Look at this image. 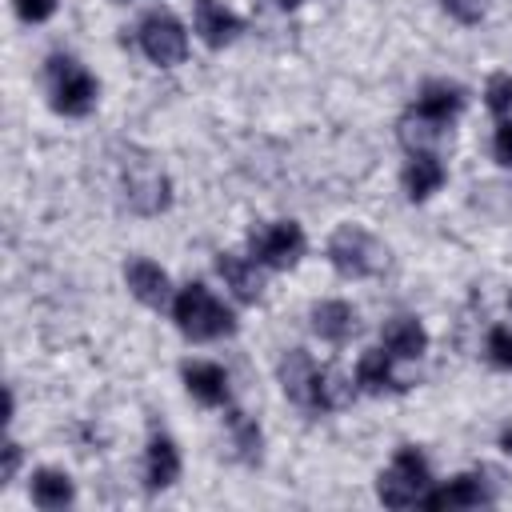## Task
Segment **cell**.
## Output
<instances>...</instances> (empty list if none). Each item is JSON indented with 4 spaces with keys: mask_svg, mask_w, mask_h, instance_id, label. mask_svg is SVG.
Wrapping results in <instances>:
<instances>
[{
    "mask_svg": "<svg viewBox=\"0 0 512 512\" xmlns=\"http://www.w3.org/2000/svg\"><path fill=\"white\" fill-rule=\"evenodd\" d=\"M172 320L188 340H216V336H228L236 328V316L204 284L180 288V296L172 304Z\"/></svg>",
    "mask_w": 512,
    "mask_h": 512,
    "instance_id": "cell-1",
    "label": "cell"
},
{
    "mask_svg": "<svg viewBox=\"0 0 512 512\" xmlns=\"http://www.w3.org/2000/svg\"><path fill=\"white\" fill-rule=\"evenodd\" d=\"M428 480H432V476H428V460H424V452H420V448H400L396 460L380 472V480H376V496H380L388 508H408V504L424 500Z\"/></svg>",
    "mask_w": 512,
    "mask_h": 512,
    "instance_id": "cell-2",
    "label": "cell"
},
{
    "mask_svg": "<svg viewBox=\"0 0 512 512\" xmlns=\"http://www.w3.org/2000/svg\"><path fill=\"white\" fill-rule=\"evenodd\" d=\"M328 260H332V268H336L340 276L360 280V276H376V272L388 264V252H384L364 228L340 224V228L332 232V240H328Z\"/></svg>",
    "mask_w": 512,
    "mask_h": 512,
    "instance_id": "cell-3",
    "label": "cell"
},
{
    "mask_svg": "<svg viewBox=\"0 0 512 512\" xmlns=\"http://www.w3.org/2000/svg\"><path fill=\"white\" fill-rule=\"evenodd\" d=\"M48 84H52V108L56 112H64V116L92 112V104H96V80L72 56H52L48 60Z\"/></svg>",
    "mask_w": 512,
    "mask_h": 512,
    "instance_id": "cell-4",
    "label": "cell"
},
{
    "mask_svg": "<svg viewBox=\"0 0 512 512\" xmlns=\"http://www.w3.org/2000/svg\"><path fill=\"white\" fill-rule=\"evenodd\" d=\"M248 248L256 256V264L268 268H292L304 256V232L296 220H276V224H260L248 232Z\"/></svg>",
    "mask_w": 512,
    "mask_h": 512,
    "instance_id": "cell-5",
    "label": "cell"
},
{
    "mask_svg": "<svg viewBox=\"0 0 512 512\" xmlns=\"http://www.w3.org/2000/svg\"><path fill=\"white\" fill-rule=\"evenodd\" d=\"M140 48L152 64L172 68L188 56V32L172 12H148L140 20Z\"/></svg>",
    "mask_w": 512,
    "mask_h": 512,
    "instance_id": "cell-6",
    "label": "cell"
},
{
    "mask_svg": "<svg viewBox=\"0 0 512 512\" xmlns=\"http://www.w3.org/2000/svg\"><path fill=\"white\" fill-rule=\"evenodd\" d=\"M496 492L488 488V480L480 472H464V476H452L448 484H440L436 492H424V508H480V504H492Z\"/></svg>",
    "mask_w": 512,
    "mask_h": 512,
    "instance_id": "cell-7",
    "label": "cell"
},
{
    "mask_svg": "<svg viewBox=\"0 0 512 512\" xmlns=\"http://www.w3.org/2000/svg\"><path fill=\"white\" fill-rule=\"evenodd\" d=\"M124 196L140 216H156L168 208V176L156 172L152 164H136L124 176Z\"/></svg>",
    "mask_w": 512,
    "mask_h": 512,
    "instance_id": "cell-8",
    "label": "cell"
},
{
    "mask_svg": "<svg viewBox=\"0 0 512 512\" xmlns=\"http://www.w3.org/2000/svg\"><path fill=\"white\" fill-rule=\"evenodd\" d=\"M240 28H244L240 16L228 12L220 0H196V32L208 48H224L228 40H236Z\"/></svg>",
    "mask_w": 512,
    "mask_h": 512,
    "instance_id": "cell-9",
    "label": "cell"
},
{
    "mask_svg": "<svg viewBox=\"0 0 512 512\" xmlns=\"http://www.w3.org/2000/svg\"><path fill=\"white\" fill-rule=\"evenodd\" d=\"M124 280H128V292L148 308H160L168 300V276L152 260H128L124 264Z\"/></svg>",
    "mask_w": 512,
    "mask_h": 512,
    "instance_id": "cell-10",
    "label": "cell"
},
{
    "mask_svg": "<svg viewBox=\"0 0 512 512\" xmlns=\"http://www.w3.org/2000/svg\"><path fill=\"white\" fill-rule=\"evenodd\" d=\"M464 108V92L456 88V84H448V80H432V84H424V92L416 96V116H424V120H432V124H448L456 112Z\"/></svg>",
    "mask_w": 512,
    "mask_h": 512,
    "instance_id": "cell-11",
    "label": "cell"
},
{
    "mask_svg": "<svg viewBox=\"0 0 512 512\" xmlns=\"http://www.w3.org/2000/svg\"><path fill=\"white\" fill-rule=\"evenodd\" d=\"M216 272H220L224 284L236 292V300H244V304L260 300L264 280H260V272H256V260H244V256H236V252H220V256H216Z\"/></svg>",
    "mask_w": 512,
    "mask_h": 512,
    "instance_id": "cell-12",
    "label": "cell"
},
{
    "mask_svg": "<svg viewBox=\"0 0 512 512\" xmlns=\"http://www.w3.org/2000/svg\"><path fill=\"white\" fill-rule=\"evenodd\" d=\"M184 384H188V392H192L200 404H208V408H216V404L228 400V372H224L220 364H208V360L184 364Z\"/></svg>",
    "mask_w": 512,
    "mask_h": 512,
    "instance_id": "cell-13",
    "label": "cell"
},
{
    "mask_svg": "<svg viewBox=\"0 0 512 512\" xmlns=\"http://www.w3.org/2000/svg\"><path fill=\"white\" fill-rule=\"evenodd\" d=\"M424 348H428V332L420 320L396 316L384 324V352H392L396 360H416V356H424Z\"/></svg>",
    "mask_w": 512,
    "mask_h": 512,
    "instance_id": "cell-14",
    "label": "cell"
},
{
    "mask_svg": "<svg viewBox=\"0 0 512 512\" xmlns=\"http://www.w3.org/2000/svg\"><path fill=\"white\" fill-rule=\"evenodd\" d=\"M440 184H444V164L436 160V152H412V160L404 168V192H408V200H428Z\"/></svg>",
    "mask_w": 512,
    "mask_h": 512,
    "instance_id": "cell-15",
    "label": "cell"
},
{
    "mask_svg": "<svg viewBox=\"0 0 512 512\" xmlns=\"http://www.w3.org/2000/svg\"><path fill=\"white\" fill-rule=\"evenodd\" d=\"M352 400V384L336 372V368H316L312 372V384H308V404L304 408H316V412H332V408H344Z\"/></svg>",
    "mask_w": 512,
    "mask_h": 512,
    "instance_id": "cell-16",
    "label": "cell"
},
{
    "mask_svg": "<svg viewBox=\"0 0 512 512\" xmlns=\"http://www.w3.org/2000/svg\"><path fill=\"white\" fill-rule=\"evenodd\" d=\"M312 328H316L328 344H344V340L356 332V312H352V304H344V300H324V304L312 308Z\"/></svg>",
    "mask_w": 512,
    "mask_h": 512,
    "instance_id": "cell-17",
    "label": "cell"
},
{
    "mask_svg": "<svg viewBox=\"0 0 512 512\" xmlns=\"http://www.w3.org/2000/svg\"><path fill=\"white\" fill-rule=\"evenodd\" d=\"M356 384H360L364 392H400V388H404V384L396 380V372H392V352H384V348H372V352L360 356V364H356Z\"/></svg>",
    "mask_w": 512,
    "mask_h": 512,
    "instance_id": "cell-18",
    "label": "cell"
},
{
    "mask_svg": "<svg viewBox=\"0 0 512 512\" xmlns=\"http://www.w3.org/2000/svg\"><path fill=\"white\" fill-rule=\"evenodd\" d=\"M312 356L304 348H292L284 360H280V384H284V396L296 400V404H308V384H312Z\"/></svg>",
    "mask_w": 512,
    "mask_h": 512,
    "instance_id": "cell-19",
    "label": "cell"
},
{
    "mask_svg": "<svg viewBox=\"0 0 512 512\" xmlns=\"http://www.w3.org/2000/svg\"><path fill=\"white\" fill-rule=\"evenodd\" d=\"M180 476V452L168 436H152L148 444V488H168Z\"/></svg>",
    "mask_w": 512,
    "mask_h": 512,
    "instance_id": "cell-20",
    "label": "cell"
},
{
    "mask_svg": "<svg viewBox=\"0 0 512 512\" xmlns=\"http://www.w3.org/2000/svg\"><path fill=\"white\" fill-rule=\"evenodd\" d=\"M32 504L36 508H48V512L72 504V480L64 472H56V468H40L32 476Z\"/></svg>",
    "mask_w": 512,
    "mask_h": 512,
    "instance_id": "cell-21",
    "label": "cell"
},
{
    "mask_svg": "<svg viewBox=\"0 0 512 512\" xmlns=\"http://www.w3.org/2000/svg\"><path fill=\"white\" fill-rule=\"evenodd\" d=\"M440 136H444V124H432V120H424V116H416V112L400 124V140H404L412 152H436Z\"/></svg>",
    "mask_w": 512,
    "mask_h": 512,
    "instance_id": "cell-22",
    "label": "cell"
},
{
    "mask_svg": "<svg viewBox=\"0 0 512 512\" xmlns=\"http://www.w3.org/2000/svg\"><path fill=\"white\" fill-rule=\"evenodd\" d=\"M228 428H232V440H236L240 456L244 460H260V428H256V420H248L244 412H232Z\"/></svg>",
    "mask_w": 512,
    "mask_h": 512,
    "instance_id": "cell-23",
    "label": "cell"
},
{
    "mask_svg": "<svg viewBox=\"0 0 512 512\" xmlns=\"http://www.w3.org/2000/svg\"><path fill=\"white\" fill-rule=\"evenodd\" d=\"M484 100H488V108H492L496 116L512 112V76H508V72H496V76L488 80V88H484Z\"/></svg>",
    "mask_w": 512,
    "mask_h": 512,
    "instance_id": "cell-24",
    "label": "cell"
},
{
    "mask_svg": "<svg viewBox=\"0 0 512 512\" xmlns=\"http://www.w3.org/2000/svg\"><path fill=\"white\" fill-rule=\"evenodd\" d=\"M488 356L496 368H512V328H492L488 332Z\"/></svg>",
    "mask_w": 512,
    "mask_h": 512,
    "instance_id": "cell-25",
    "label": "cell"
},
{
    "mask_svg": "<svg viewBox=\"0 0 512 512\" xmlns=\"http://www.w3.org/2000/svg\"><path fill=\"white\" fill-rule=\"evenodd\" d=\"M488 4H492V0H444V8H448L456 20H464V24H476V20L488 12Z\"/></svg>",
    "mask_w": 512,
    "mask_h": 512,
    "instance_id": "cell-26",
    "label": "cell"
},
{
    "mask_svg": "<svg viewBox=\"0 0 512 512\" xmlns=\"http://www.w3.org/2000/svg\"><path fill=\"white\" fill-rule=\"evenodd\" d=\"M12 4H16L20 20H28V24H40L56 12V0H12Z\"/></svg>",
    "mask_w": 512,
    "mask_h": 512,
    "instance_id": "cell-27",
    "label": "cell"
},
{
    "mask_svg": "<svg viewBox=\"0 0 512 512\" xmlns=\"http://www.w3.org/2000/svg\"><path fill=\"white\" fill-rule=\"evenodd\" d=\"M492 148H496V160H500L504 168H512V120H504V124L496 128Z\"/></svg>",
    "mask_w": 512,
    "mask_h": 512,
    "instance_id": "cell-28",
    "label": "cell"
},
{
    "mask_svg": "<svg viewBox=\"0 0 512 512\" xmlns=\"http://www.w3.org/2000/svg\"><path fill=\"white\" fill-rule=\"evenodd\" d=\"M16 464H20V448H16L12 440H8V444H4V472H0V480H4V484L12 480V472H16Z\"/></svg>",
    "mask_w": 512,
    "mask_h": 512,
    "instance_id": "cell-29",
    "label": "cell"
},
{
    "mask_svg": "<svg viewBox=\"0 0 512 512\" xmlns=\"http://www.w3.org/2000/svg\"><path fill=\"white\" fill-rule=\"evenodd\" d=\"M500 448H504V452H512V428H508V432L500 436Z\"/></svg>",
    "mask_w": 512,
    "mask_h": 512,
    "instance_id": "cell-30",
    "label": "cell"
},
{
    "mask_svg": "<svg viewBox=\"0 0 512 512\" xmlns=\"http://www.w3.org/2000/svg\"><path fill=\"white\" fill-rule=\"evenodd\" d=\"M280 4H284V8H296V4H300V0H280Z\"/></svg>",
    "mask_w": 512,
    "mask_h": 512,
    "instance_id": "cell-31",
    "label": "cell"
},
{
    "mask_svg": "<svg viewBox=\"0 0 512 512\" xmlns=\"http://www.w3.org/2000/svg\"><path fill=\"white\" fill-rule=\"evenodd\" d=\"M508 304H512V296H508Z\"/></svg>",
    "mask_w": 512,
    "mask_h": 512,
    "instance_id": "cell-32",
    "label": "cell"
}]
</instances>
